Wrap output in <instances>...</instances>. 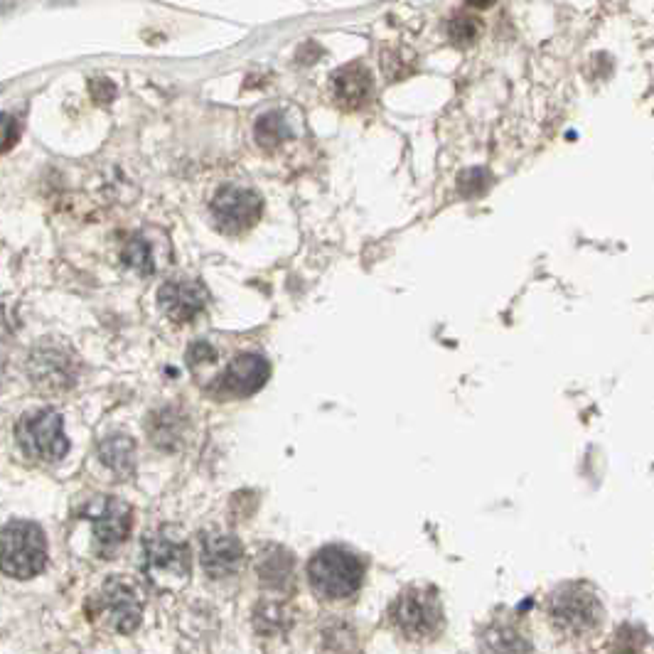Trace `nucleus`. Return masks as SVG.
<instances>
[{"label": "nucleus", "instance_id": "nucleus-1", "mask_svg": "<svg viewBox=\"0 0 654 654\" xmlns=\"http://www.w3.org/2000/svg\"><path fill=\"white\" fill-rule=\"evenodd\" d=\"M190 566V546L170 529H160L143 541V571L160 591H180L190 581Z\"/></svg>", "mask_w": 654, "mask_h": 654}, {"label": "nucleus", "instance_id": "nucleus-2", "mask_svg": "<svg viewBox=\"0 0 654 654\" xmlns=\"http://www.w3.org/2000/svg\"><path fill=\"white\" fill-rule=\"evenodd\" d=\"M308 578L318 595L327 600H342L359 591L364 566L352 551L342 546H325L310 559Z\"/></svg>", "mask_w": 654, "mask_h": 654}, {"label": "nucleus", "instance_id": "nucleus-3", "mask_svg": "<svg viewBox=\"0 0 654 654\" xmlns=\"http://www.w3.org/2000/svg\"><path fill=\"white\" fill-rule=\"evenodd\" d=\"M47 539L35 522H10L0 529V571L32 578L45 568Z\"/></svg>", "mask_w": 654, "mask_h": 654}, {"label": "nucleus", "instance_id": "nucleus-4", "mask_svg": "<svg viewBox=\"0 0 654 654\" xmlns=\"http://www.w3.org/2000/svg\"><path fill=\"white\" fill-rule=\"evenodd\" d=\"M87 610L89 618L96 625L128 635V632H133L141 625L143 600L131 581H126V578H109L101 586V591L89 600Z\"/></svg>", "mask_w": 654, "mask_h": 654}, {"label": "nucleus", "instance_id": "nucleus-5", "mask_svg": "<svg viewBox=\"0 0 654 654\" xmlns=\"http://www.w3.org/2000/svg\"><path fill=\"white\" fill-rule=\"evenodd\" d=\"M15 441L25 455L42 463H57L69 450L64 421L55 409H35L20 416L15 426Z\"/></svg>", "mask_w": 654, "mask_h": 654}, {"label": "nucleus", "instance_id": "nucleus-6", "mask_svg": "<svg viewBox=\"0 0 654 654\" xmlns=\"http://www.w3.org/2000/svg\"><path fill=\"white\" fill-rule=\"evenodd\" d=\"M551 625L568 637H586L598 630L603 620V605L588 588L568 583L549 598Z\"/></svg>", "mask_w": 654, "mask_h": 654}, {"label": "nucleus", "instance_id": "nucleus-7", "mask_svg": "<svg viewBox=\"0 0 654 654\" xmlns=\"http://www.w3.org/2000/svg\"><path fill=\"white\" fill-rule=\"evenodd\" d=\"M389 618L396 630L409 640H433L443 627V605L436 591L411 588L401 593L389 608Z\"/></svg>", "mask_w": 654, "mask_h": 654}, {"label": "nucleus", "instance_id": "nucleus-8", "mask_svg": "<svg viewBox=\"0 0 654 654\" xmlns=\"http://www.w3.org/2000/svg\"><path fill=\"white\" fill-rule=\"evenodd\" d=\"M77 357L60 340H42L30 352V382L42 394H62L77 384Z\"/></svg>", "mask_w": 654, "mask_h": 654}, {"label": "nucleus", "instance_id": "nucleus-9", "mask_svg": "<svg viewBox=\"0 0 654 654\" xmlns=\"http://www.w3.org/2000/svg\"><path fill=\"white\" fill-rule=\"evenodd\" d=\"M82 517L89 519L91 527H94L96 551L101 556H114V551L131 534V507L126 502L116 500V497H96V500L82 507Z\"/></svg>", "mask_w": 654, "mask_h": 654}, {"label": "nucleus", "instance_id": "nucleus-10", "mask_svg": "<svg viewBox=\"0 0 654 654\" xmlns=\"http://www.w3.org/2000/svg\"><path fill=\"white\" fill-rule=\"evenodd\" d=\"M261 197L254 190H246L239 185H227L217 192L212 200L214 222L222 232L241 234L254 227L261 217Z\"/></svg>", "mask_w": 654, "mask_h": 654}, {"label": "nucleus", "instance_id": "nucleus-11", "mask_svg": "<svg viewBox=\"0 0 654 654\" xmlns=\"http://www.w3.org/2000/svg\"><path fill=\"white\" fill-rule=\"evenodd\" d=\"M244 564V546L234 534H202V568L209 578L234 576Z\"/></svg>", "mask_w": 654, "mask_h": 654}, {"label": "nucleus", "instance_id": "nucleus-12", "mask_svg": "<svg viewBox=\"0 0 654 654\" xmlns=\"http://www.w3.org/2000/svg\"><path fill=\"white\" fill-rule=\"evenodd\" d=\"M268 379V362L261 355H239L232 364L227 367V372L222 374L217 384H214V391H219L222 396H249L254 391H259L266 384Z\"/></svg>", "mask_w": 654, "mask_h": 654}, {"label": "nucleus", "instance_id": "nucleus-13", "mask_svg": "<svg viewBox=\"0 0 654 654\" xmlns=\"http://www.w3.org/2000/svg\"><path fill=\"white\" fill-rule=\"evenodd\" d=\"M158 303L170 320L187 323V320L202 313L207 303V293L205 288L192 281H168L160 286Z\"/></svg>", "mask_w": 654, "mask_h": 654}, {"label": "nucleus", "instance_id": "nucleus-14", "mask_svg": "<svg viewBox=\"0 0 654 654\" xmlns=\"http://www.w3.org/2000/svg\"><path fill=\"white\" fill-rule=\"evenodd\" d=\"M261 583L271 591H286L293 583V556L281 546H268L256 561Z\"/></svg>", "mask_w": 654, "mask_h": 654}, {"label": "nucleus", "instance_id": "nucleus-15", "mask_svg": "<svg viewBox=\"0 0 654 654\" xmlns=\"http://www.w3.org/2000/svg\"><path fill=\"white\" fill-rule=\"evenodd\" d=\"M482 654H529L532 642L522 630L509 623H492L480 635Z\"/></svg>", "mask_w": 654, "mask_h": 654}, {"label": "nucleus", "instance_id": "nucleus-16", "mask_svg": "<svg viewBox=\"0 0 654 654\" xmlns=\"http://www.w3.org/2000/svg\"><path fill=\"white\" fill-rule=\"evenodd\" d=\"M369 91H372V79H369L367 69L362 67H347L342 72H337L335 79H332V94L347 109L364 104Z\"/></svg>", "mask_w": 654, "mask_h": 654}, {"label": "nucleus", "instance_id": "nucleus-17", "mask_svg": "<svg viewBox=\"0 0 654 654\" xmlns=\"http://www.w3.org/2000/svg\"><path fill=\"white\" fill-rule=\"evenodd\" d=\"M99 458L106 468L114 470L119 477L133 475L136 470V443L128 436H109L99 443Z\"/></svg>", "mask_w": 654, "mask_h": 654}, {"label": "nucleus", "instance_id": "nucleus-18", "mask_svg": "<svg viewBox=\"0 0 654 654\" xmlns=\"http://www.w3.org/2000/svg\"><path fill=\"white\" fill-rule=\"evenodd\" d=\"M123 264L131 266L133 271L143 273V276H150V273L155 271L153 249H150L146 237L133 234V237L126 241V246H123Z\"/></svg>", "mask_w": 654, "mask_h": 654}, {"label": "nucleus", "instance_id": "nucleus-19", "mask_svg": "<svg viewBox=\"0 0 654 654\" xmlns=\"http://www.w3.org/2000/svg\"><path fill=\"white\" fill-rule=\"evenodd\" d=\"M291 623L293 615L283 603H264L256 608L254 625L259 632H268V635H271V632H283L291 627Z\"/></svg>", "mask_w": 654, "mask_h": 654}, {"label": "nucleus", "instance_id": "nucleus-20", "mask_svg": "<svg viewBox=\"0 0 654 654\" xmlns=\"http://www.w3.org/2000/svg\"><path fill=\"white\" fill-rule=\"evenodd\" d=\"M283 133H286V123L276 114H268L256 123V136H259L261 146H276V143H281L286 138Z\"/></svg>", "mask_w": 654, "mask_h": 654}, {"label": "nucleus", "instance_id": "nucleus-21", "mask_svg": "<svg viewBox=\"0 0 654 654\" xmlns=\"http://www.w3.org/2000/svg\"><path fill=\"white\" fill-rule=\"evenodd\" d=\"M20 138V123L15 121V116L0 114V153L10 150L18 143Z\"/></svg>", "mask_w": 654, "mask_h": 654}, {"label": "nucleus", "instance_id": "nucleus-22", "mask_svg": "<svg viewBox=\"0 0 654 654\" xmlns=\"http://www.w3.org/2000/svg\"><path fill=\"white\" fill-rule=\"evenodd\" d=\"M610 654H640V647L635 645V632L620 630L618 640H615V647L610 650Z\"/></svg>", "mask_w": 654, "mask_h": 654}, {"label": "nucleus", "instance_id": "nucleus-23", "mask_svg": "<svg viewBox=\"0 0 654 654\" xmlns=\"http://www.w3.org/2000/svg\"><path fill=\"white\" fill-rule=\"evenodd\" d=\"M0 377H3V357H0Z\"/></svg>", "mask_w": 654, "mask_h": 654}]
</instances>
